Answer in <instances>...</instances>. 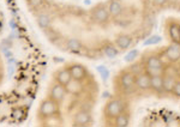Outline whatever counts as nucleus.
Here are the masks:
<instances>
[{
	"label": "nucleus",
	"instance_id": "obj_1",
	"mask_svg": "<svg viewBox=\"0 0 180 127\" xmlns=\"http://www.w3.org/2000/svg\"><path fill=\"white\" fill-rule=\"evenodd\" d=\"M99 84L89 68L78 61L55 67L35 110L42 127H85L94 124Z\"/></svg>",
	"mask_w": 180,
	"mask_h": 127
},
{
	"label": "nucleus",
	"instance_id": "obj_2",
	"mask_svg": "<svg viewBox=\"0 0 180 127\" xmlns=\"http://www.w3.org/2000/svg\"><path fill=\"white\" fill-rule=\"evenodd\" d=\"M23 44L13 79L0 89V125H16L27 120L39 92L45 72L46 58L30 37Z\"/></svg>",
	"mask_w": 180,
	"mask_h": 127
},
{
	"label": "nucleus",
	"instance_id": "obj_3",
	"mask_svg": "<svg viewBox=\"0 0 180 127\" xmlns=\"http://www.w3.org/2000/svg\"><path fill=\"white\" fill-rule=\"evenodd\" d=\"M135 86L137 89V95L149 91L150 90V76L145 73V71L135 76Z\"/></svg>",
	"mask_w": 180,
	"mask_h": 127
},
{
	"label": "nucleus",
	"instance_id": "obj_4",
	"mask_svg": "<svg viewBox=\"0 0 180 127\" xmlns=\"http://www.w3.org/2000/svg\"><path fill=\"white\" fill-rule=\"evenodd\" d=\"M165 55L170 61L180 60V42H170L167 48H165Z\"/></svg>",
	"mask_w": 180,
	"mask_h": 127
},
{
	"label": "nucleus",
	"instance_id": "obj_5",
	"mask_svg": "<svg viewBox=\"0 0 180 127\" xmlns=\"http://www.w3.org/2000/svg\"><path fill=\"white\" fill-rule=\"evenodd\" d=\"M150 91L155 94L163 92V74L150 77Z\"/></svg>",
	"mask_w": 180,
	"mask_h": 127
},
{
	"label": "nucleus",
	"instance_id": "obj_6",
	"mask_svg": "<svg viewBox=\"0 0 180 127\" xmlns=\"http://www.w3.org/2000/svg\"><path fill=\"white\" fill-rule=\"evenodd\" d=\"M142 61L144 63V66L148 67H156V68H163V65H162V60L158 58V55L155 54H149L144 56L142 59Z\"/></svg>",
	"mask_w": 180,
	"mask_h": 127
},
{
	"label": "nucleus",
	"instance_id": "obj_7",
	"mask_svg": "<svg viewBox=\"0 0 180 127\" xmlns=\"http://www.w3.org/2000/svg\"><path fill=\"white\" fill-rule=\"evenodd\" d=\"M7 66H6V61L4 59V55L0 52V89L2 86H5L6 80H7Z\"/></svg>",
	"mask_w": 180,
	"mask_h": 127
},
{
	"label": "nucleus",
	"instance_id": "obj_8",
	"mask_svg": "<svg viewBox=\"0 0 180 127\" xmlns=\"http://www.w3.org/2000/svg\"><path fill=\"white\" fill-rule=\"evenodd\" d=\"M177 82V78L175 76H172V74H163V92L167 94V92H172V89Z\"/></svg>",
	"mask_w": 180,
	"mask_h": 127
},
{
	"label": "nucleus",
	"instance_id": "obj_9",
	"mask_svg": "<svg viewBox=\"0 0 180 127\" xmlns=\"http://www.w3.org/2000/svg\"><path fill=\"white\" fill-rule=\"evenodd\" d=\"M168 35L172 42H180V29L175 23H170L168 27Z\"/></svg>",
	"mask_w": 180,
	"mask_h": 127
},
{
	"label": "nucleus",
	"instance_id": "obj_10",
	"mask_svg": "<svg viewBox=\"0 0 180 127\" xmlns=\"http://www.w3.org/2000/svg\"><path fill=\"white\" fill-rule=\"evenodd\" d=\"M5 4L7 5L9 10L11 11V13L13 16L18 14V6H17V0H4Z\"/></svg>",
	"mask_w": 180,
	"mask_h": 127
},
{
	"label": "nucleus",
	"instance_id": "obj_11",
	"mask_svg": "<svg viewBox=\"0 0 180 127\" xmlns=\"http://www.w3.org/2000/svg\"><path fill=\"white\" fill-rule=\"evenodd\" d=\"M145 67V73H148L150 77L153 76H162L163 74V68H156V67H148V66H144Z\"/></svg>",
	"mask_w": 180,
	"mask_h": 127
},
{
	"label": "nucleus",
	"instance_id": "obj_12",
	"mask_svg": "<svg viewBox=\"0 0 180 127\" xmlns=\"http://www.w3.org/2000/svg\"><path fill=\"white\" fill-rule=\"evenodd\" d=\"M137 56H138V51L132 49V51H130V52L126 53V55H125V61L131 63V61H133V60L137 59Z\"/></svg>",
	"mask_w": 180,
	"mask_h": 127
},
{
	"label": "nucleus",
	"instance_id": "obj_13",
	"mask_svg": "<svg viewBox=\"0 0 180 127\" xmlns=\"http://www.w3.org/2000/svg\"><path fill=\"white\" fill-rule=\"evenodd\" d=\"M161 41H162V37H161V36H158V35H154V36L149 37L148 40H145L144 44H145V46H150V44H156V43L161 42Z\"/></svg>",
	"mask_w": 180,
	"mask_h": 127
},
{
	"label": "nucleus",
	"instance_id": "obj_14",
	"mask_svg": "<svg viewBox=\"0 0 180 127\" xmlns=\"http://www.w3.org/2000/svg\"><path fill=\"white\" fill-rule=\"evenodd\" d=\"M5 23H6V18H5V14H4V11L0 6V34L4 31L5 29Z\"/></svg>",
	"mask_w": 180,
	"mask_h": 127
},
{
	"label": "nucleus",
	"instance_id": "obj_15",
	"mask_svg": "<svg viewBox=\"0 0 180 127\" xmlns=\"http://www.w3.org/2000/svg\"><path fill=\"white\" fill-rule=\"evenodd\" d=\"M172 94L175 96V97H180V80H177L175 84L172 89Z\"/></svg>",
	"mask_w": 180,
	"mask_h": 127
},
{
	"label": "nucleus",
	"instance_id": "obj_16",
	"mask_svg": "<svg viewBox=\"0 0 180 127\" xmlns=\"http://www.w3.org/2000/svg\"><path fill=\"white\" fill-rule=\"evenodd\" d=\"M150 2L155 6H163L167 4V0H150Z\"/></svg>",
	"mask_w": 180,
	"mask_h": 127
},
{
	"label": "nucleus",
	"instance_id": "obj_17",
	"mask_svg": "<svg viewBox=\"0 0 180 127\" xmlns=\"http://www.w3.org/2000/svg\"><path fill=\"white\" fill-rule=\"evenodd\" d=\"M179 29H180V25H179Z\"/></svg>",
	"mask_w": 180,
	"mask_h": 127
}]
</instances>
